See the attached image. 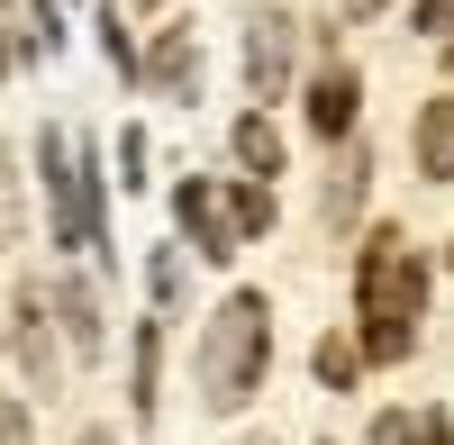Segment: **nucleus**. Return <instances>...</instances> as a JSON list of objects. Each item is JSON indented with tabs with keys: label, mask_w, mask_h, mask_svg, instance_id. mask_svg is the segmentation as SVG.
<instances>
[{
	"label": "nucleus",
	"mask_w": 454,
	"mask_h": 445,
	"mask_svg": "<svg viewBox=\"0 0 454 445\" xmlns=\"http://www.w3.org/2000/svg\"><path fill=\"white\" fill-rule=\"evenodd\" d=\"M419 309H427V264L400 228H372L364 264H355V318H364V355L400 363L419 346Z\"/></svg>",
	"instance_id": "obj_1"
},
{
	"label": "nucleus",
	"mask_w": 454,
	"mask_h": 445,
	"mask_svg": "<svg viewBox=\"0 0 454 445\" xmlns=\"http://www.w3.org/2000/svg\"><path fill=\"white\" fill-rule=\"evenodd\" d=\"M263 363H273V309H263V291H227L209 309V337H200V400L209 410H246Z\"/></svg>",
	"instance_id": "obj_2"
},
{
	"label": "nucleus",
	"mask_w": 454,
	"mask_h": 445,
	"mask_svg": "<svg viewBox=\"0 0 454 445\" xmlns=\"http://www.w3.org/2000/svg\"><path fill=\"white\" fill-rule=\"evenodd\" d=\"M36 173H46V200H55V246L64 254H91V264H109V209H100V191H91V155L73 164V145H64V128H36Z\"/></svg>",
	"instance_id": "obj_3"
},
{
	"label": "nucleus",
	"mask_w": 454,
	"mask_h": 445,
	"mask_svg": "<svg viewBox=\"0 0 454 445\" xmlns=\"http://www.w3.org/2000/svg\"><path fill=\"white\" fill-rule=\"evenodd\" d=\"M173 209H182V228H192V246H200V264H237V218H227V200H218V182H182L173 191Z\"/></svg>",
	"instance_id": "obj_4"
},
{
	"label": "nucleus",
	"mask_w": 454,
	"mask_h": 445,
	"mask_svg": "<svg viewBox=\"0 0 454 445\" xmlns=\"http://www.w3.org/2000/svg\"><path fill=\"white\" fill-rule=\"evenodd\" d=\"M282 82H291V19L282 10H254V27H246V91L254 100H282Z\"/></svg>",
	"instance_id": "obj_5"
},
{
	"label": "nucleus",
	"mask_w": 454,
	"mask_h": 445,
	"mask_svg": "<svg viewBox=\"0 0 454 445\" xmlns=\"http://www.w3.org/2000/svg\"><path fill=\"white\" fill-rule=\"evenodd\" d=\"M355 100H364V82H355L346 64H327L318 82H309V128L318 137H355Z\"/></svg>",
	"instance_id": "obj_6"
},
{
	"label": "nucleus",
	"mask_w": 454,
	"mask_h": 445,
	"mask_svg": "<svg viewBox=\"0 0 454 445\" xmlns=\"http://www.w3.org/2000/svg\"><path fill=\"white\" fill-rule=\"evenodd\" d=\"M10 346H19V363H27V382H36V391H55V355H46V301H19V309H10Z\"/></svg>",
	"instance_id": "obj_7"
},
{
	"label": "nucleus",
	"mask_w": 454,
	"mask_h": 445,
	"mask_svg": "<svg viewBox=\"0 0 454 445\" xmlns=\"http://www.w3.org/2000/svg\"><path fill=\"white\" fill-rule=\"evenodd\" d=\"M155 82H164L173 100H192V91H200V36H192V27H173L164 46H155Z\"/></svg>",
	"instance_id": "obj_8"
},
{
	"label": "nucleus",
	"mask_w": 454,
	"mask_h": 445,
	"mask_svg": "<svg viewBox=\"0 0 454 445\" xmlns=\"http://www.w3.org/2000/svg\"><path fill=\"white\" fill-rule=\"evenodd\" d=\"M419 173L427 182H454V91L419 119Z\"/></svg>",
	"instance_id": "obj_9"
},
{
	"label": "nucleus",
	"mask_w": 454,
	"mask_h": 445,
	"mask_svg": "<svg viewBox=\"0 0 454 445\" xmlns=\"http://www.w3.org/2000/svg\"><path fill=\"white\" fill-rule=\"evenodd\" d=\"M237 164H246L254 182H273V173H282V137L263 128V119H237Z\"/></svg>",
	"instance_id": "obj_10"
},
{
	"label": "nucleus",
	"mask_w": 454,
	"mask_h": 445,
	"mask_svg": "<svg viewBox=\"0 0 454 445\" xmlns=\"http://www.w3.org/2000/svg\"><path fill=\"white\" fill-rule=\"evenodd\" d=\"M55 301H64V318H73V327H64V337H73V346H82V355H100V301H91V282H64V291H55Z\"/></svg>",
	"instance_id": "obj_11"
},
{
	"label": "nucleus",
	"mask_w": 454,
	"mask_h": 445,
	"mask_svg": "<svg viewBox=\"0 0 454 445\" xmlns=\"http://www.w3.org/2000/svg\"><path fill=\"white\" fill-rule=\"evenodd\" d=\"M227 218H237V237H263L273 228V191L263 182H227Z\"/></svg>",
	"instance_id": "obj_12"
},
{
	"label": "nucleus",
	"mask_w": 454,
	"mask_h": 445,
	"mask_svg": "<svg viewBox=\"0 0 454 445\" xmlns=\"http://www.w3.org/2000/svg\"><path fill=\"white\" fill-rule=\"evenodd\" d=\"M155 355H164V327H145V337H137V418H145V427L164 418V400H155Z\"/></svg>",
	"instance_id": "obj_13"
},
{
	"label": "nucleus",
	"mask_w": 454,
	"mask_h": 445,
	"mask_svg": "<svg viewBox=\"0 0 454 445\" xmlns=\"http://www.w3.org/2000/svg\"><path fill=\"white\" fill-rule=\"evenodd\" d=\"M355 209H364V155H346V173L327 182V218H336V228H346Z\"/></svg>",
	"instance_id": "obj_14"
},
{
	"label": "nucleus",
	"mask_w": 454,
	"mask_h": 445,
	"mask_svg": "<svg viewBox=\"0 0 454 445\" xmlns=\"http://www.w3.org/2000/svg\"><path fill=\"white\" fill-rule=\"evenodd\" d=\"M145 291H155V309H173V301H182V264H173L164 246H155V273H145Z\"/></svg>",
	"instance_id": "obj_15"
},
{
	"label": "nucleus",
	"mask_w": 454,
	"mask_h": 445,
	"mask_svg": "<svg viewBox=\"0 0 454 445\" xmlns=\"http://www.w3.org/2000/svg\"><path fill=\"white\" fill-rule=\"evenodd\" d=\"M318 382L346 391V382H355V346H336V337H327V346H318Z\"/></svg>",
	"instance_id": "obj_16"
},
{
	"label": "nucleus",
	"mask_w": 454,
	"mask_h": 445,
	"mask_svg": "<svg viewBox=\"0 0 454 445\" xmlns=\"http://www.w3.org/2000/svg\"><path fill=\"white\" fill-rule=\"evenodd\" d=\"M372 445H419V418H409V410H382V418H372Z\"/></svg>",
	"instance_id": "obj_17"
},
{
	"label": "nucleus",
	"mask_w": 454,
	"mask_h": 445,
	"mask_svg": "<svg viewBox=\"0 0 454 445\" xmlns=\"http://www.w3.org/2000/svg\"><path fill=\"white\" fill-rule=\"evenodd\" d=\"M419 36H436V46H454V0H419Z\"/></svg>",
	"instance_id": "obj_18"
},
{
	"label": "nucleus",
	"mask_w": 454,
	"mask_h": 445,
	"mask_svg": "<svg viewBox=\"0 0 454 445\" xmlns=\"http://www.w3.org/2000/svg\"><path fill=\"white\" fill-rule=\"evenodd\" d=\"M27 46H19V0H0V73H10Z\"/></svg>",
	"instance_id": "obj_19"
},
{
	"label": "nucleus",
	"mask_w": 454,
	"mask_h": 445,
	"mask_svg": "<svg viewBox=\"0 0 454 445\" xmlns=\"http://www.w3.org/2000/svg\"><path fill=\"white\" fill-rule=\"evenodd\" d=\"M0 445H36V436H27V410H19L10 391H0Z\"/></svg>",
	"instance_id": "obj_20"
},
{
	"label": "nucleus",
	"mask_w": 454,
	"mask_h": 445,
	"mask_svg": "<svg viewBox=\"0 0 454 445\" xmlns=\"http://www.w3.org/2000/svg\"><path fill=\"white\" fill-rule=\"evenodd\" d=\"M372 10H391V0H346V19H372Z\"/></svg>",
	"instance_id": "obj_21"
},
{
	"label": "nucleus",
	"mask_w": 454,
	"mask_h": 445,
	"mask_svg": "<svg viewBox=\"0 0 454 445\" xmlns=\"http://www.w3.org/2000/svg\"><path fill=\"white\" fill-rule=\"evenodd\" d=\"M73 445H119V436H109V427H82V436H73Z\"/></svg>",
	"instance_id": "obj_22"
},
{
	"label": "nucleus",
	"mask_w": 454,
	"mask_h": 445,
	"mask_svg": "<svg viewBox=\"0 0 454 445\" xmlns=\"http://www.w3.org/2000/svg\"><path fill=\"white\" fill-rule=\"evenodd\" d=\"M0 246H10V228H0Z\"/></svg>",
	"instance_id": "obj_23"
},
{
	"label": "nucleus",
	"mask_w": 454,
	"mask_h": 445,
	"mask_svg": "<svg viewBox=\"0 0 454 445\" xmlns=\"http://www.w3.org/2000/svg\"><path fill=\"white\" fill-rule=\"evenodd\" d=\"M145 10H155V0H145Z\"/></svg>",
	"instance_id": "obj_24"
}]
</instances>
